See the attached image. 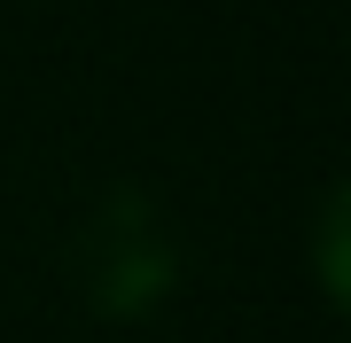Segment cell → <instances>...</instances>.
I'll list each match as a JSON object with an SVG mask.
<instances>
[{
  "label": "cell",
  "instance_id": "obj_1",
  "mask_svg": "<svg viewBox=\"0 0 351 343\" xmlns=\"http://www.w3.org/2000/svg\"><path fill=\"white\" fill-rule=\"evenodd\" d=\"M313 281H320V305L343 312L351 305V188L328 179L320 211H313Z\"/></svg>",
  "mask_w": 351,
  "mask_h": 343
}]
</instances>
